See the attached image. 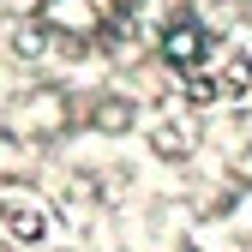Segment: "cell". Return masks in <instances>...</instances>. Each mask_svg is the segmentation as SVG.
Wrapping results in <instances>:
<instances>
[{
	"mask_svg": "<svg viewBox=\"0 0 252 252\" xmlns=\"http://www.w3.org/2000/svg\"><path fill=\"white\" fill-rule=\"evenodd\" d=\"M114 0H42V24L54 36H96Z\"/></svg>",
	"mask_w": 252,
	"mask_h": 252,
	"instance_id": "obj_3",
	"label": "cell"
},
{
	"mask_svg": "<svg viewBox=\"0 0 252 252\" xmlns=\"http://www.w3.org/2000/svg\"><path fill=\"white\" fill-rule=\"evenodd\" d=\"M0 252H6V246H0Z\"/></svg>",
	"mask_w": 252,
	"mask_h": 252,
	"instance_id": "obj_9",
	"label": "cell"
},
{
	"mask_svg": "<svg viewBox=\"0 0 252 252\" xmlns=\"http://www.w3.org/2000/svg\"><path fill=\"white\" fill-rule=\"evenodd\" d=\"M150 150L168 156V162H180V156L192 150V132H186L180 120H156V126H150Z\"/></svg>",
	"mask_w": 252,
	"mask_h": 252,
	"instance_id": "obj_5",
	"label": "cell"
},
{
	"mask_svg": "<svg viewBox=\"0 0 252 252\" xmlns=\"http://www.w3.org/2000/svg\"><path fill=\"white\" fill-rule=\"evenodd\" d=\"M48 48H54V30H48L42 18H36V24H18V30H12V54H24V60H42Z\"/></svg>",
	"mask_w": 252,
	"mask_h": 252,
	"instance_id": "obj_6",
	"label": "cell"
},
{
	"mask_svg": "<svg viewBox=\"0 0 252 252\" xmlns=\"http://www.w3.org/2000/svg\"><path fill=\"white\" fill-rule=\"evenodd\" d=\"M60 120H66V102H60L54 90H36V96H24L12 108V126H18V132H60Z\"/></svg>",
	"mask_w": 252,
	"mask_h": 252,
	"instance_id": "obj_4",
	"label": "cell"
},
{
	"mask_svg": "<svg viewBox=\"0 0 252 252\" xmlns=\"http://www.w3.org/2000/svg\"><path fill=\"white\" fill-rule=\"evenodd\" d=\"M90 120H96V132H126V126H132V102L108 96V102H96V108H90Z\"/></svg>",
	"mask_w": 252,
	"mask_h": 252,
	"instance_id": "obj_7",
	"label": "cell"
},
{
	"mask_svg": "<svg viewBox=\"0 0 252 252\" xmlns=\"http://www.w3.org/2000/svg\"><path fill=\"white\" fill-rule=\"evenodd\" d=\"M246 90H252V60H228L216 72V96H246Z\"/></svg>",
	"mask_w": 252,
	"mask_h": 252,
	"instance_id": "obj_8",
	"label": "cell"
},
{
	"mask_svg": "<svg viewBox=\"0 0 252 252\" xmlns=\"http://www.w3.org/2000/svg\"><path fill=\"white\" fill-rule=\"evenodd\" d=\"M156 48H162V60H168L174 72H186V66H204V60H210V30H204L198 18H174V24H162Z\"/></svg>",
	"mask_w": 252,
	"mask_h": 252,
	"instance_id": "obj_2",
	"label": "cell"
},
{
	"mask_svg": "<svg viewBox=\"0 0 252 252\" xmlns=\"http://www.w3.org/2000/svg\"><path fill=\"white\" fill-rule=\"evenodd\" d=\"M0 222H6V234H12V240L36 246V240H48V222H54V210H48L42 198L18 192V186H6V192H0Z\"/></svg>",
	"mask_w": 252,
	"mask_h": 252,
	"instance_id": "obj_1",
	"label": "cell"
}]
</instances>
